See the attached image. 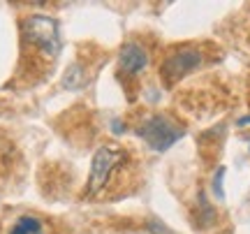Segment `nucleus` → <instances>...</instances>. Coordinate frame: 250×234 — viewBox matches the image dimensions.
<instances>
[{
    "label": "nucleus",
    "instance_id": "nucleus-1",
    "mask_svg": "<svg viewBox=\"0 0 250 234\" xmlns=\"http://www.w3.org/2000/svg\"><path fill=\"white\" fill-rule=\"evenodd\" d=\"M134 132L139 139H144L148 144V149L162 153V151H169L171 146L186 135V128L167 114H153V116L144 118Z\"/></svg>",
    "mask_w": 250,
    "mask_h": 234
},
{
    "label": "nucleus",
    "instance_id": "nucleus-2",
    "mask_svg": "<svg viewBox=\"0 0 250 234\" xmlns=\"http://www.w3.org/2000/svg\"><path fill=\"white\" fill-rule=\"evenodd\" d=\"M23 35L30 44L51 58H56L61 51V28L58 21L51 17H42V14L28 17L23 21Z\"/></svg>",
    "mask_w": 250,
    "mask_h": 234
},
{
    "label": "nucleus",
    "instance_id": "nucleus-3",
    "mask_svg": "<svg viewBox=\"0 0 250 234\" xmlns=\"http://www.w3.org/2000/svg\"><path fill=\"white\" fill-rule=\"evenodd\" d=\"M125 160V151L118 146H100L93 160H90V174H88V186H86V195H95L107 186L109 176L116 171V167Z\"/></svg>",
    "mask_w": 250,
    "mask_h": 234
},
{
    "label": "nucleus",
    "instance_id": "nucleus-4",
    "mask_svg": "<svg viewBox=\"0 0 250 234\" xmlns=\"http://www.w3.org/2000/svg\"><path fill=\"white\" fill-rule=\"evenodd\" d=\"M204 63V56L195 46H183L171 51L160 65V77L165 81V86H174L181 79H186L190 72H195L199 65Z\"/></svg>",
    "mask_w": 250,
    "mask_h": 234
},
{
    "label": "nucleus",
    "instance_id": "nucleus-5",
    "mask_svg": "<svg viewBox=\"0 0 250 234\" xmlns=\"http://www.w3.org/2000/svg\"><path fill=\"white\" fill-rule=\"evenodd\" d=\"M118 65H121V70L125 74H139L146 70V65H148V54H146V49L142 44H137V42H125L121 46V51H118Z\"/></svg>",
    "mask_w": 250,
    "mask_h": 234
},
{
    "label": "nucleus",
    "instance_id": "nucleus-6",
    "mask_svg": "<svg viewBox=\"0 0 250 234\" xmlns=\"http://www.w3.org/2000/svg\"><path fill=\"white\" fill-rule=\"evenodd\" d=\"M9 234H44V225L35 216H21L9 227Z\"/></svg>",
    "mask_w": 250,
    "mask_h": 234
},
{
    "label": "nucleus",
    "instance_id": "nucleus-7",
    "mask_svg": "<svg viewBox=\"0 0 250 234\" xmlns=\"http://www.w3.org/2000/svg\"><path fill=\"white\" fill-rule=\"evenodd\" d=\"M65 88H72V90H77L81 88L83 84H86V74H83V67L81 65H72L70 70H67V74H65Z\"/></svg>",
    "mask_w": 250,
    "mask_h": 234
},
{
    "label": "nucleus",
    "instance_id": "nucleus-8",
    "mask_svg": "<svg viewBox=\"0 0 250 234\" xmlns=\"http://www.w3.org/2000/svg\"><path fill=\"white\" fill-rule=\"evenodd\" d=\"M199 211H202V213H199V216H202L199 218V225L202 227L211 225L215 220V211H213V207L208 204V199L204 197V192H199Z\"/></svg>",
    "mask_w": 250,
    "mask_h": 234
},
{
    "label": "nucleus",
    "instance_id": "nucleus-9",
    "mask_svg": "<svg viewBox=\"0 0 250 234\" xmlns=\"http://www.w3.org/2000/svg\"><path fill=\"white\" fill-rule=\"evenodd\" d=\"M223 179H225V167H218V171H215V176H213V192H215V197H218V199L225 197Z\"/></svg>",
    "mask_w": 250,
    "mask_h": 234
},
{
    "label": "nucleus",
    "instance_id": "nucleus-10",
    "mask_svg": "<svg viewBox=\"0 0 250 234\" xmlns=\"http://www.w3.org/2000/svg\"><path fill=\"white\" fill-rule=\"evenodd\" d=\"M148 230H151V234H176V232H171L167 225H162L160 220H151V223H148Z\"/></svg>",
    "mask_w": 250,
    "mask_h": 234
},
{
    "label": "nucleus",
    "instance_id": "nucleus-11",
    "mask_svg": "<svg viewBox=\"0 0 250 234\" xmlns=\"http://www.w3.org/2000/svg\"><path fill=\"white\" fill-rule=\"evenodd\" d=\"M236 123H239V126H250V116H243V118H239Z\"/></svg>",
    "mask_w": 250,
    "mask_h": 234
},
{
    "label": "nucleus",
    "instance_id": "nucleus-12",
    "mask_svg": "<svg viewBox=\"0 0 250 234\" xmlns=\"http://www.w3.org/2000/svg\"><path fill=\"white\" fill-rule=\"evenodd\" d=\"M125 128L121 126V123H118V121H114V132H123Z\"/></svg>",
    "mask_w": 250,
    "mask_h": 234
}]
</instances>
